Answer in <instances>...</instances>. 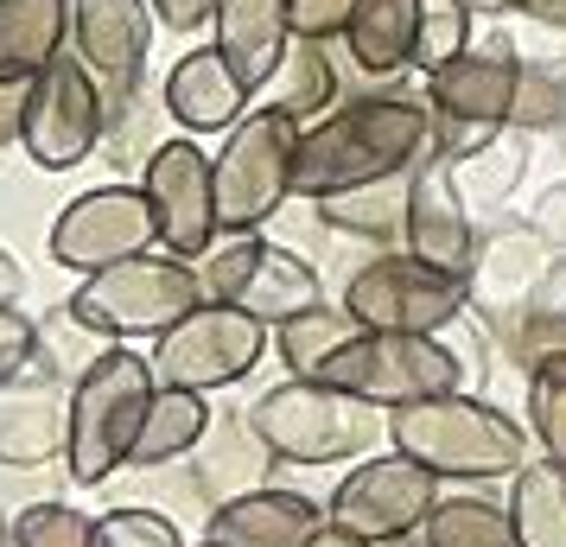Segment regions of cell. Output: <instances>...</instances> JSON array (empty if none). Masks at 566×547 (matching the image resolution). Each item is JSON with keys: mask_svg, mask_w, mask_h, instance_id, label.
<instances>
[{"mask_svg": "<svg viewBox=\"0 0 566 547\" xmlns=\"http://www.w3.org/2000/svg\"><path fill=\"white\" fill-rule=\"evenodd\" d=\"M433 154V108L427 96H357L337 103L325 122L300 134V166H293V191L318 204L357 185H382L413 172Z\"/></svg>", "mask_w": 566, "mask_h": 547, "instance_id": "obj_1", "label": "cell"}, {"mask_svg": "<svg viewBox=\"0 0 566 547\" xmlns=\"http://www.w3.org/2000/svg\"><path fill=\"white\" fill-rule=\"evenodd\" d=\"M388 445L420 471H433L439 484H490V477H515L528 465L522 420H510L478 395H433V401L395 408Z\"/></svg>", "mask_w": 566, "mask_h": 547, "instance_id": "obj_2", "label": "cell"}, {"mask_svg": "<svg viewBox=\"0 0 566 547\" xmlns=\"http://www.w3.org/2000/svg\"><path fill=\"white\" fill-rule=\"evenodd\" d=\"M154 395H159V376L140 350L115 344L83 369L71 382V452H64L71 484H103L122 465H134V445H140Z\"/></svg>", "mask_w": 566, "mask_h": 547, "instance_id": "obj_3", "label": "cell"}, {"mask_svg": "<svg viewBox=\"0 0 566 547\" xmlns=\"http://www.w3.org/2000/svg\"><path fill=\"white\" fill-rule=\"evenodd\" d=\"M205 299L210 293H205L198 261H179V255H166V249H154V255H134L122 267L83 274V287L71 293L64 313L77 318L83 332L122 344V338H166Z\"/></svg>", "mask_w": 566, "mask_h": 547, "instance_id": "obj_4", "label": "cell"}, {"mask_svg": "<svg viewBox=\"0 0 566 547\" xmlns=\"http://www.w3.org/2000/svg\"><path fill=\"white\" fill-rule=\"evenodd\" d=\"M515 90H522V52L503 27L478 39L464 57H452L446 71L427 77V108H433V154L446 159H464L478 154L484 140L510 128V108H515Z\"/></svg>", "mask_w": 566, "mask_h": 547, "instance_id": "obj_5", "label": "cell"}, {"mask_svg": "<svg viewBox=\"0 0 566 547\" xmlns=\"http://www.w3.org/2000/svg\"><path fill=\"white\" fill-rule=\"evenodd\" d=\"M249 414L281 465H337V459H363L376 440H388L382 408H363L350 395L325 389V382H300V376L274 382Z\"/></svg>", "mask_w": 566, "mask_h": 547, "instance_id": "obj_6", "label": "cell"}, {"mask_svg": "<svg viewBox=\"0 0 566 547\" xmlns=\"http://www.w3.org/2000/svg\"><path fill=\"white\" fill-rule=\"evenodd\" d=\"M300 122L286 108H249L223 147H217V210L223 235H261L268 217H281L293 198V166H300Z\"/></svg>", "mask_w": 566, "mask_h": 547, "instance_id": "obj_7", "label": "cell"}, {"mask_svg": "<svg viewBox=\"0 0 566 547\" xmlns=\"http://www.w3.org/2000/svg\"><path fill=\"white\" fill-rule=\"evenodd\" d=\"M337 306L357 318L363 332H388V338H439L446 325L471 313V293L459 274H439L413 255H376L344 281Z\"/></svg>", "mask_w": 566, "mask_h": 547, "instance_id": "obj_8", "label": "cell"}, {"mask_svg": "<svg viewBox=\"0 0 566 547\" xmlns=\"http://www.w3.org/2000/svg\"><path fill=\"white\" fill-rule=\"evenodd\" d=\"M103 134H108V90L77 52H64L52 71H39L27 83L20 147H27V159L39 172L83 166L90 154H103Z\"/></svg>", "mask_w": 566, "mask_h": 547, "instance_id": "obj_9", "label": "cell"}, {"mask_svg": "<svg viewBox=\"0 0 566 547\" xmlns=\"http://www.w3.org/2000/svg\"><path fill=\"white\" fill-rule=\"evenodd\" d=\"M325 389L350 395L363 408H413L433 395H464L459 357L446 350V338H388V332H363L344 357L332 364Z\"/></svg>", "mask_w": 566, "mask_h": 547, "instance_id": "obj_10", "label": "cell"}, {"mask_svg": "<svg viewBox=\"0 0 566 547\" xmlns=\"http://www.w3.org/2000/svg\"><path fill=\"white\" fill-rule=\"evenodd\" d=\"M268 350H274V332L261 318H249L242 306L205 299L185 325H172L166 338H154V376H159V389L210 395V389L242 382Z\"/></svg>", "mask_w": 566, "mask_h": 547, "instance_id": "obj_11", "label": "cell"}, {"mask_svg": "<svg viewBox=\"0 0 566 547\" xmlns=\"http://www.w3.org/2000/svg\"><path fill=\"white\" fill-rule=\"evenodd\" d=\"M439 477L433 471H420L413 459L401 452H382V459H357V465L344 471V484L325 496V516L332 528H350L363 541H408L427 528V516L439 509Z\"/></svg>", "mask_w": 566, "mask_h": 547, "instance_id": "obj_12", "label": "cell"}, {"mask_svg": "<svg viewBox=\"0 0 566 547\" xmlns=\"http://www.w3.org/2000/svg\"><path fill=\"white\" fill-rule=\"evenodd\" d=\"M154 249H159V223L154 204H147V185L128 179L71 198L52 223V261L71 267V274H103V267H122V261L154 255Z\"/></svg>", "mask_w": 566, "mask_h": 547, "instance_id": "obj_13", "label": "cell"}, {"mask_svg": "<svg viewBox=\"0 0 566 547\" xmlns=\"http://www.w3.org/2000/svg\"><path fill=\"white\" fill-rule=\"evenodd\" d=\"M147 204L159 223V249L179 261H205L223 242V210H217V154H205L198 140H159V154L147 159Z\"/></svg>", "mask_w": 566, "mask_h": 547, "instance_id": "obj_14", "label": "cell"}, {"mask_svg": "<svg viewBox=\"0 0 566 547\" xmlns=\"http://www.w3.org/2000/svg\"><path fill=\"white\" fill-rule=\"evenodd\" d=\"M560 249L541 242L528 217H496L478 235V255H471V274H464V293H471V313L490 325V338H503L515 318L535 306L541 281L554 274Z\"/></svg>", "mask_w": 566, "mask_h": 547, "instance_id": "obj_15", "label": "cell"}, {"mask_svg": "<svg viewBox=\"0 0 566 547\" xmlns=\"http://www.w3.org/2000/svg\"><path fill=\"white\" fill-rule=\"evenodd\" d=\"M478 210L464 204L459 179H452V159L427 154L413 166V198H408V255L439 267V274H471V255H478Z\"/></svg>", "mask_w": 566, "mask_h": 547, "instance_id": "obj_16", "label": "cell"}, {"mask_svg": "<svg viewBox=\"0 0 566 547\" xmlns=\"http://www.w3.org/2000/svg\"><path fill=\"white\" fill-rule=\"evenodd\" d=\"M159 13L154 0H71V52L103 83H128L147 71Z\"/></svg>", "mask_w": 566, "mask_h": 547, "instance_id": "obj_17", "label": "cell"}, {"mask_svg": "<svg viewBox=\"0 0 566 547\" xmlns=\"http://www.w3.org/2000/svg\"><path fill=\"white\" fill-rule=\"evenodd\" d=\"M249 83L235 77V64L217 45H198V52H185L172 71H166V90H159V108L179 122L191 140L198 134H230L242 115H249Z\"/></svg>", "mask_w": 566, "mask_h": 547, "instance_id": "obj_18", "label": "cell"}, {"mask_svg": "<svg viewBox=\"0 0 566 547\" xmlns=\"http://www.w3.org/2000/svg\"><path fill=\"white\" fill-rule=\"evenodd\" d=\"M274 445L261 440L255 414H217L205 427V440L191 452V484L205 496L210 509H223L235 496H255L268 491V477H274Z\"/></svg>", "mask_w": 566, "mask_h": 547, "instance_id": "obj_19", "label": "cell"}, {"mask_svg": "<svg viewBox=\"0 0 566 547\" xmlns=\"http://www.w3.org/2000/svg\"><path fill=\"white\" fill-rule=\"evenodd\" d=\"M325 522L332 516H325L318 496L268 484V491H255V496H235L223 509H210L205 541H217V547H312Z\"/></svg>", "mask_w": 566, "mask_h": 547, "instance_id": "obj_20", "label": "cell"}, {"mask_svg": "<svg viewBox=\"0 0 566 547\" xmlns=\"http://www.w3.org/2000/svg\"><path fill=\"white\" fill-rule=\"evenodd\" d=\"M71 452V389L57 382H7L0 389V465L32 471Z\"/></svg>", "mask_w": 566, "mask_h": 547, "instance_id": "obj_21", "label": "cell"}, {"mask_svg": "<svg viewBox=\"0 0 566 547\" xmlns=\"http://www.w3.org/2000/svg\"><path fill=\"white\" fill-rule=\"evenodd\" d=\"M210 45L230 57L249 90H268L293 52V13L286 0H223L210 20Z\"/></svg>", "mask_w": 566, "mask_h": 547, "instance_id": "obj_22", "label": "cell"}, {"mask_svg": "<svg viewBox=\"0 0 566 547\" xmlns=\"http://www.w3.org/2000/svg\"><path fill=\"white\" fill-rule=\"evenodd\" d=\"M408 198H413V172L382 185H357V191H337L318 198V223L350 242H369L376 255H408Z\"/></svg>", "mask_w": 566, "mask_h": 547, "instance_id": "obj_23", "label": "cell"}, {"mask_svg": "<svg viewBox=\"0 0 566 547\" xmlns=\"http://www.w3.org/2000/svg\"><path fill=\"white\" fill-rule=\"evenodd\" d=\"M230 306H242L249 318H261L268 332H281V325H293V318H306V313L325 306V281H318V267H312L306 255H293V249H281V242H268Z\"/></svg>", "mask_w": 566, "mask_h": 547, "instance_id": "obj_24", "label": "cell"}, {"mask_svg": "<svg viewBox=\"0 0 566 547\" xmlns=\"http://www.w3.org/2000/svg\"><path fill=\"white\" fill-rule=\"evenodd\" d=\"M71 45V0H0V83H32Z\"/></svg>", "mask_w": 566, "mask_h": 547, "instance_id": "obj_25", "label": "cell"}, {"mask_svg": "<svg viewBox=\"0 0 566 547\" xmlns=\"http://www.w3.org/2000/svg\"><path fill=\"white\" fill-rule=\"evenodd\" d=\"M413 39H420V0H357L344 52L357 57L369 77L395 83L401 71H413Z\"/></svg>", "mask_w": 566, "mask_h": 547, "instance_id": "obj_26", "label": "cell"}, {"mask_svg": "<svg viewBox=\"0 0 566 547\" xmlns=\"http://www.w3.org/2000/svg\"><path fill=\"white\" fill-rule=\"evenodd\" d=\"M452 179H459L464 204L478 210V223L510 217V198L522 191V179H528V134L503 128L496 140H484L478 154L452 159Z\"/></svg>", "mask_w": 566, "mask_h": 547, "instance_id": "obj_27", "label": "cell"}, {"mask_svg": "<svg viewBox=\"0 0 566 547\" xmlns=\"http://www.w3.org/2000/svg\"><path fill=\"white\" fill-rule=\"evenodd\" d=\"M357 338H363V325L344 313V306H318V313L293 318V325H281V332H274V357L286 364V376H300V382H325V376H332V364Z\"/></svg>", "mask_w": 566, "mask_h": 547, "instance_id": "obj_28", "label": "cell"}, {"mask_svg": "<svg viewBox=\"0 0 566 547\" xmlns=\"http://www.w3.org/2000/svg\"><path fill=\"white\" fill-rule=\"evenodd\" d=\"M337 96H344V83H337L332 39H293L281 77H274V108H286L300 128H312L337 108Z\"/></svg>", "mask_w": 566, "mask_h": 547, "instance_id": "obj_29", "label": "cell"}, {"mask_svg": "<svg viewBox=\"0 0 566 547\" xmlns=\"http://www.w3.org/2000/svg\"><path fill=\"white\" fill-rule=\"evenodd\" d=\"M510 522L522 547H566V465L528 459L510 477Z\"/></svg>", "mask_w": 566, "mask_h": 547, "instance_id": "obj_30", "label": "cell"}, {"mask_svg": "<svg viewBox=\"0 0 566 547\" xmlns=\"http://www.w3.org/2000/svg\"><path fill=\"white\" fill-rule=\"evenodd\" d=\"M210 420H217L210 414V395L159 389L154 408H147V427H140V445H134V465H172V459H191Z\"/></svg>", "mask_w": 566, "mask_h": 547, "instance_id": "obj_31", "label": "cell"}, {"mask_svg": "<svg viewBox=\"0 0 566 547\" xmlns=\"http://www.w3.org/2000/svg\"><path fill=\"white\" fill-rule=\"evenodd\" d=\"M420 547H522L510 503L490 496H439V509L420 528Z\"/></svg>", "mask_w": 566, "mask_h": 547, "instance_id": "obj_32", "label": "cell"}, {"mask_svg": "<svg viewBox=\"0 0 566 547\" xmlns=\"http://www.w3.org/2000/svg\"><path fill=\"white\" fill-rule=\"evenodd\" d=\"M108 90V134H103V154L128 172V166H140L147 172V159L159 154L154 140V108H140V77L128 83H103Z\"/></svg>", "mask_w": 566, "mask_h": 547, "instance_id": "obj_33", "label": "cell"}, {"mask_svg": "<svg viewBox=\"0 0 566 547\" xmlns=\"http://www.w3.org/2000/svg\"><path fill=\"white\" fill-rule=\"evenodd\" d=\"M478 45L471 32V0H420V39H413V71L433 77L452 57H464Z\"/></svg>", "mask_w": 566, "mask_h": 547, "instance_id": "obj_34", "label": "cell"}, {"mask_svg": "<svg viewBox=\"0 0 566 547\" xmlns=\"http://www.w3.org/2000/svg\"><path fill=\"white\" fill-rule=\"evenodd\" d=\"M528 433H535L541 459L566 465V357L528 376Z\"/></svg>", "mask_w": 566, "mask_h": 547, "instance_id": "obj_35", "label": "cell"}, {"mask_svg": "<svg viewBox=\"0 0 566 547\" xmlns=\"http://www.w3.org/2000/svg\"><path fill=\"white\" fill-rule=\"evenodd\" d=\"M566 115V71L554 64H522V90H515L510 128L515 134H560Z\"/></svg>", "mask_w": 566, "mask_h": 547, "instance_id": "obj_36", "label": "cell"}, {"mask_svg": "<svg viewBox=\"0 0 566 547\" xmlns=\"http://www.w3.org/2000/svg\"><path fill=\"white\" fill-rule=\"evenodd\" d=\"M20 547H96V516H83L77 503H27L13 516Z\"/></svg>", "mask_w": 566, "mask_h": 547, "instance_id": "obj_37", "label": "cell"}, {"mask_svg": "<svg viewBox=\"0 0 566 547\" xmlns=\"http://www.w3.org/2000/svg\"><path fill=\"white\" fill-rule=\"evenodd\" d=\"M96 547H185V535L172 516L140 509V503H122V509L96 516Z\"/></svg>", "mask_w": 566, "mask_h": 547, "instance_id": "obj_38", "label": "cell"}, {"mask_svg": "<svg viewBox=\"0 0 566 547\" xmlns=\"http://www.w3.org/2000/svg\"><path fill=\"white\" fill-rule=\"evenodd\" d=\"M261 249H268L261 235H223V242H217L205 261H198V274H205V293L217 299V306H230L235 293H242V281H249V267H255Z\"/></svg>", "mask_w": 566, "mask_h": 547, "instance_id": "obj_39", "label": "cell"}, {"mask_svg": "<svg viewBox=\"0 0 566 547\" xmlns=\"http://www.w3.org/2000/svg\"><path fill=\"white\" fill-rule=\"evenodd\" d=\"M39 350H45V332H39L20 306H0V389L20 382V376L39 364Z\"/></svg>", "mask_w": 566, "mask_h": 547, "instance_id": "obj_40", "label": "cell"}, {"mask_svg": "<svg viewBox=\"0 0 566 547\" xmlns=\"http://www.w3.org/2000/svg\"><path fill=\"white\" fill-rule=\"evenodd\" d=\"M293 13V39H344L357 0H286Z\"/></svg>", "mask_w": 566, "mask_h": 547, "instance_id": "obj_41", "label": "cell"}, {"mask_svg": "<svg viewBox=\"0 0 566 547\" xmlns=\"http://www.w3.org/2000/svg\"><path fill=\"white\" fill-rule=\"evenodd\" d=\"M528 223H535L541 242H554V249L566 255V179H554L547 191H541L535 210H528Z\"/></svg>", "mask_w": 566, "mask_h": 547, "instance_id": "obj_42", "label": "cell"}, {"mask_svg": "<svg viewBox=\"0 0 566 547\" xmlns=\"http://www.w3.org/2000/svg\"><path fill=\"white\" fill-rule=\"evenodd\" d=\"M217 7L223 0H154V13H159V27L166 32H198L217 20Z\"/></svg>", "mask_w": 566, "mask_h": 547, "instance_id": "obj_43", "label": "cell"}, {"mask_svg": "<svg viewBox=\"0 0 566 547\" xmlns=\"http://www.w3.org/2000/svg\"><path fill=\"white\" fill-rule=\"evenodd\" d=\"M528 318H541V325L566 332V255L554 261V274L541 281V293H535V306H528Z\"/></svg>", "mask_w": 566, "mask_h": 547, "instance_id": "obj_44", "label": "cell"}, {"mask_svg": "<svg viewBox=\"0 0 566 547\" xmlns=\"http://www.w3.org/2000/svg\"><path fill=\"white\" fill-rule=\"evenodd\" d=\"M20 122H27V83H0V147L20 140Z\"/></svg>", "mask_w": 566, "mask_h": 547, "instance_id": "obj_45", "label": "cell"}, {"mask_svg": "<svg viewBox=\"0 0 566 547\" xmlns=\"http://www.w3.org/2000/svg\"><path fill=\"white\" fill-rule=\"evenodd\" d=\"M20 293H27V267L0 249V306H20Z\"/></svg>", "mask_w": 566, "mask_h": 547, "instance_id": "obj_46", "label": "cell"}, {"mask_svg": "<svg viewBox=\"0 0 566 547\" xmlns=\"http://www.w3.org/2000/svg\"><path fill=\"white\" fill-rule=\"evenodd\" d=\"M312 547H376V541H363V535H350V528H332V522H325Z\"/></svg>", "mask_w": 566, "mask_h": 547, "instance_id": "obj_47", "label": "cell"}, {"mask_svg": "<svg viewBox=\"0 0 566 547\" xmlns=\"http://www.w3.org/2000/svg\"><path fill=\"white\" fill-rule=\"evenodd\" d=\"M478 7H490V13H515V20H522V13H535L541 0H478Z\"/></svg>", "mask_w": 566, "mask_h": 547, "instance_id": "obj_48", "label": "cell"}, {"mask_svg": "<svg viewBox=\"0 0 566 547\" xmlns=\"http://www.w3.org/2000/svg\"><path fill=\"white\" fill-rule=\"evenodd\" d=\"M554 140H560V154H566V115H560V134H554Z\"/></svg>", "mask_w": 566, "mask_h": 547, "instance_id": "obj_49", "label": "cell"}, {"mask_svg": "<svg viewBox=\"0 0 566 547\" xmlns=\"http://www.w3.org/2000/svg\"><path fill=\"white\" fill-rule=\"evenodd\" d=\"M7 535H13V522H7V516H0V541H7Z\"/></svg>", "mask_w": 566, "mask_h": 547, "instance_id": "obj_50", "label": "cell"}, {"mask_svg": "<svg viewBox=\"0 0 566 547\" xmlns=\"http://www.w3.org/2000/svg\"><path fill=\"white\" fill-rule=\"evenodd\" d=\"M0 547H20V541H13V535H7V541H0Z\"/></svg>", "mask_w": 566, "mask_h": 547, "instance_id": "obj_51", "label": "cell"}, {"mask_svg": "<svg viewBox=\"0 0 566 547\" xmlns=\"http://www.w3.org/2000/svg\"><path fill=\"white\" fill-rule=\"evenodd\" d=\"M198 547H217V541H198Z\"/></svg>", "mask_w": 566, "mask_h": 547, "instance_id": "obj_52", "label": "cell"}]
</instances>
